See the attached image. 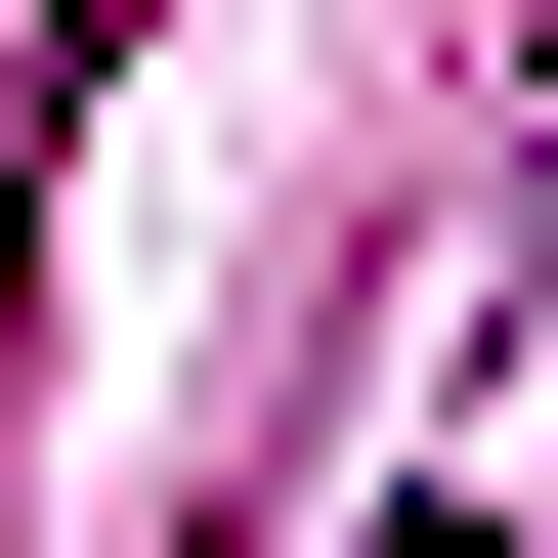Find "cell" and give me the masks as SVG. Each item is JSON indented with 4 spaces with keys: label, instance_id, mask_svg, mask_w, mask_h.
Returning a JSON list of instances; mask_svg holds the SVG:
<instances>
[{
    "label": "cell",
    "instance_id": "1",
    "mask_svg": "<svg viewBox=\"0 0 558 558\" xmlns=\"http://www.w3.org/2000/svg\"><path fill=\"white\" fill-rule=\"evenodd\" d=\"M387 558H515V515H387Z\"/></svg>",
    "mask_w": 558,
    "mask_h": 558
}]
</instances>
